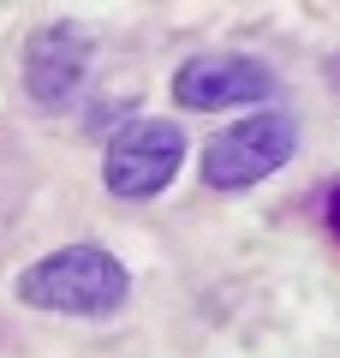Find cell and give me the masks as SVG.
I'll return each mask as SVG.
<instances>
[{
	"label": "cell",
	"instance_id": "6da1fadb",
	"mask_svg": "<svg viewBox=\"0 0 340 358\" xmlns=\"http://www.w3.org/2000/svg\"><path fill=\"white\" fill-rule=\"evenodd\" d=\"M126 293L132 275L101 245H60L18 275V299L36 310H60V317H108L126 305Z\"/></svg>",
	"mask_w": 340,
	"mask_h": 358
},
{
	"label": "cell",
	"instance_id": "7a4b0ae2",
	"mask_svg": "<svg viewBox=\"0 0 340 358\" xmlns=\"http://www.w3.org/2000/svg\"><path fill=\"white\" fill-rule=\"evenodd\" d=\"M292 150H299L292 114L263 108V114H245L239 126H227V131L209 138V150H203V179H209L215 192H245L257 179L281 173V167L292 162Z\"/></svg>",
	"mask_w": 340,
	"mask_h": 358
},
{
	"label": "cell",
	"instance_id": "3957f363",
	"mask_svg": "<svg viewBox=\"0 0 340 358\" xmlns=\"http://www.w3.org/2000/svg\"><path fill=\"white\" fill-rule=\"evenodd\" d=\"M179 162H185V131L179 126H167V120H132L108 143L101 179H108L113 197H155L179 173Z\"/></svg>",
	"mask_w": 340,
	"mask_h": 358
},
{
	"label": "cell",
	"instance_id": "277c9868",
	"mask_svg": "<svg viewBox=\"0 0 340 358\" xmlns=\"http://www.w3.org/2000/svg\"><path fill=\"white\" fill-rule=\"evenodd\" d=\"M275 96V72L251 54H191L173 72V102L191 114H215V108H245Z\"/></svg>",
	"mask_w": 340,
	"mask_h": 358
},
{
	"label": "cell",
	"instance_id": "5b68a950",
	"mask_svg": "<svg viewBox=\"0 0 340 358\" xmlns=\"http://www.w3.org/2000/svg\"><path fill=\"white\" fill-rule=\"evenodd\" d=\"M90 54H96L90 30L42 24L36 36L24 42V90L42 108H66L78 96V84H84V72H90Z\"/></svg>",
	"mask_w": 340,
	"mask_h": 358
},
{
	"label": "cell",
	"instance_id": "8992f818",
	"mask_svg": "<svg viewBox=\"0 0 340 358\" xmlns=\"http://www.w3.org/2000/svg\"><path fill=\"white\" fill-rule=\"evenodd\" d=\"M334 221H340V197H334Z\"/></svg>",
	"mask_w": 340,
	"mask_h": 358
}]
</instances>
